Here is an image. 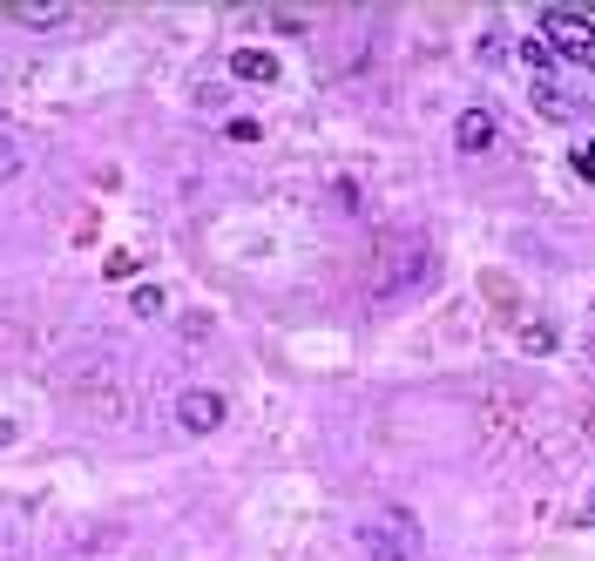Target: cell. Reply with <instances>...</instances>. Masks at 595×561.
Segmentation results:
<instances>
[{
  "label": "cell",
  "instance_id": "1",
  "mask_svg": "<svg viewBox=\"0 0 595 561\" xmlns=\"http://www.w3.org/2000/svg\"><path fill=\"white\" fill-rule=\"evenodd\" d=\"M61 392H68V407H81L102 427H129L136 420V385H129V372L116 359H75L61 372Z\"/></svg>",
  "mask_w": 595,
  "mask_h": 561
},
{
  "label": "cell",
  "instance_id": "2",
  "mask_svg": "<svg viewBox=\"0 0 595 561\" xmlns=\"http://www.w3.org/2000/svg\"><path fill=\"white\" fill-rule=\"evenodd\" d=\"M434 278V251L419 244V237H379L373 244V258H366V298L373 304H399V298H413L419 284Z\"/></svg>",
  "mask_w": 595,
  "mask_h": 561
},
{
  "label": "cell",
  "instance_id": "3",
  "mask_svg": "<svg viewBox=\"0 0 595 561\" xmlns=\"http://www.w3.org/2000/svg\"><path fill=\"white\" fill-rule=\"evenodd\" d=\"M474 427H480L487 440H522V427H528V392H522L515 379H480V385H474Z\"/></svg>",
  "mask_w": 595,
  "mask_h": 561
},
{
  "label": "cell",
  "instance_id": "4",
  "mask_svg": "<svg viewBox=\"0 0 595 561\" xmlns=\"http://www.w3.org/2000/svg\"><path fill=\"white\" fill-rule=\"evenodd\" d=\"M359 548L373 561H413L419 554V521L406 508H386L379 521H359Z\"/></svg>",
  "mask_w": 595,
  "mask_h": 561
},
{
  "label": "cell",
  "instance_id": "5",
  "mask_svg": "<svg viewBox=\"0 0 595 561\" xmlns=\"http://www.w3.org/2000/svg\"><path fill=\"white\" fill-rule=\"evenodd\" d=\"M542 41H548L562 61L595 68V21H588V14H575V8H548V14H542Z\"/></svg>",
  "mask_w": 595,
  "mask_h": 561
},
{
  "label": "cell",
  "instance_id": "6",
  "mask_svg": "<svg viewBox=\"0 0 595 561\" xmlns=\"http://www.w3.org/2000/svg\"><path fill=\"white\" fill-rule=\"evenodd\" d=\"M177 427H184V433H217V427H224V392L190 385V392L177 399Z\"/></svg>",
  "mask_w": 595,
  "mask_h": 561
},
{
  "label": "cell",
  "instance_id": "7",
  "mask_svg": "<svg viewBox=\"0 0 595 561\" xmlns=\"http://www.w3.org/2000/svg\"><path fill=\"white\" fill-rule=\"evenodd\" d=\"M454 142H460L467 156L494 149V116H487V109H460V122H454Z\"/></svg>",
  "mask_w": 595,
  "mask_h": 561
},
{
  "label": "cell",
  "instance_id": "8",
  "mask_svg": "<svg viewBox=\"0 0 595 561\" xmlns=\"http://www.w3.org/2000/svg\"><path fill=\"white\" fill-rule=\"evenodd\" d=\"M515 339H522V352H528V359H548V352L562 345V325H555V318H522Z\"/></svg>",
  "mask_w": 595,
  "mask_h": 561
},
{
  "label": "cell",
  "instance_id": "9",
  "mask_svg": "<svg viewBox=\"0 0 595 561\" xmlns=\"http://www.w3.org/2000/svg\"><path fill=\"white\" fill-rule=\"evenodd\" d=\"M21 28H61L75 8H68V0H14V8H8Z\"/></svg>",
  "mask_w": 595,
  "mask_h": 561
},
{
  "label": "cell",
  "instance_id": "10",
  "mask_svg": "<svg viewBox=\"0 0 595 561\" xmlns=\"http://www.w3.org/2000/svg\"><path fill=\"white\" fill-rule=\"evenodd\" d=\"M230 74H244V82H278V61L265 48H237L230 54Z\"/></svg>",
  "mask_w": 595,
  "mask_h": 561
},
{
  "label": "cell",
  "instance_id": "11",
  "mask_svg": "<svg viewBox=\"0 0 595 561\" xmlns=\"http://www.w3.org/2000/svg\"><path fill=\"white\" fill-rule=\"evenodd\" d=\"M535 109H542L548 122H568V116H575V109H568V96H562L555 82H535Z\"/></svg>",
  "mask_w": 595,
  "mask_h": 561
},
{
  "label": "cell",
  "instance_id": "12",
  "mask_svg": "<svg viewBox=\"0 0 595 561\" xmlns=\"http://www.w3.org/2000/svg\"><path fill=\"white\" fill-rule=\"evenodd\" d=\"M21 163H28V156H21V142H8V136H0V183H14V177H21Z\"/></svg>",
  "mask_w": 595,
  "mask_h": 561
},
{
  "label": "cell",
  "instance_id": "13",
  "mask_svg": "<svg viewBox=\"0 0 595 561\" xmlns=\"http://www.w3.org/2000/svg\"><path fill=\"white\" fill-rule=\"evenodd\" d=\"M129 311L156 318V311H162V291H156V284H136V291H129Z\"/></svg>",
  "mask_w": 595,
  "mask_h": 561
},
{
  "label": "cell",
  "instance_id": "14",
  "mask_svg": "<svg viewBox=\"0 0 595 561\" xmlns=\"http://www.w3.org/2000/svg\"><path fill=\"white\" fill-rule=\"evenodd\" d=\"M522 61H528V68H548V61H555V48H548V41H522Z\"/></svg>",
  "mask_w": 595,
  "mask_h": 561
},
{
  "label": "cell",
  "instance_id": "15",
  "mask_svg": "<svg viewBox=\"0 0 595 561\" xmlns=\"http://www.w3.org/2000/svg\"><path fill=\"white\" fill-rule=\"evenodd\" d=\"M102 271H109V278H136V251H116V258H109Z\"/></svg>",
  "mask_w": 595,
  "mask_h": 561
},
{
  "label": "cell",
  "instance_id": "16",
  "mask_svg": "<svg viewBox=\"0 0 595 561\" xmlns=\"http://www.w3.org/2000/svg\"><path fill=\"white\" fill-rule=\"evenodd\" d=\"M575 177H582V183H595V142H588V149H575Z\"/></svg>",
  "mask_w": 595,
  "mask_h": 561
},
{
  "label": "cell",
  "instance_id": "17",
  "mask_svg": "<svg viewBox=\"0 0 595 561\" xmlns=\"http://www.w3.org/2000/svg\"><path fill=\"white\" fill-rule=\"evenodd\" d=\"M8 440H14V420H0V447H8Z\"/></svg>",
  "mask_w": 595,
  "mask_h": 561
},
{
  "label": "cell",
  "instance_id": "18",
  "mask_svg": "<svg viewBox=\"0 0 595 561\" xmlns=\"http://www.w3.org/2000/svg\"><path fill=\"white\" fill-rule=\"evenodd\" d=\"M588 433H595V407H588Z\"/></svg>",
  "mask_w": 595,
  "mask_h": 561
}]
</instances>
